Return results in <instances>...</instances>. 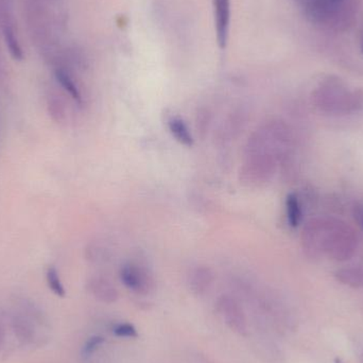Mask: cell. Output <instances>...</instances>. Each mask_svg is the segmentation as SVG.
<instances>
[{"label": "cell", "mask_w": 363, "mask_h": 363, "mask_svg": "<svg viewBox=\"0 0 363 363\" xmlns=\"http://www.w3.org/2000/svg\"><path fill=\"white\" fill-rule=\"evenodd\" d=\"M47 326L40 309L30 301L21 298L17 309L11 315V328L19 342L25 345H38L43 340L40 332Z\"/></svg>", "instance_id": "6da1fadb"}, {"label": "cell", "mask_w": 363, "mask_h": 363, "mask_svg": "<svg viewBox=\"0 0 363 363\" xmlns=\"http://www.w3.org/2000/svg\"><path fill=\"white\" fill-rule=\"evenodd\" d=\"M306 14L313 23L340 29L349 23L350 11L345 0H303Z\"/></svg>", "instance_id": "7a4b0ae2"}, {"label": "cell", "mask_w": 363, "mask_h": 363, "mask_svg": "<svg viewBox=\"0 0 363 363\" xmlns=\"http://www.w3.org/2000/svg\"><path fill=\"white\" fill-rule=\"evenodd\" d=\"M277 159L264 152H245V161L239 172L241 183L247 187H259L272 178Z\"/></svg>", "instance_id": "3957f363"}, {"label": "cell", "mask_w": 363, "mask_h": 363, "mask_svg": "<svg viewBox=\"0 0 363 363\" xmlns=\"http://www.w3.org/2000/svg\"><path fill=\"white\" fill-rule=\"evenodd\" d=\"M218 313L232 332L241 337L249 336V320L238 298L228 294L220 296L216 303Z\"/></svg>", "instance_id": "277c9868"}, {"label": "cell", "mask_w": 363, "mask_h": 363, "mask_svg": "<svg viewBox=\"0 0 363 363\" xmlns=\"http://www.w3.org/2000/svg\"><path fill=\"white\" fill-rule=\"evenodd\" d=\"M119 275L123 285L135 294H147L152 289V277L147 269L140 264L132 262L123 264Z\"/></svg>", "instance_id": "5b68a950"}, {"label": "cell", "mask_w": 363, "mask_h": 363, "mask_svg": "<svg viewBox=\"0 0 363 363\" xmlns=\"http://www.w3.org/2000/svg\"><path fill=\"white\" fill-rule=\"evenodd\" d=\"M258 336L254 339V350L258 357L267 363H285V355L279 345L273 341L271 333L256 330Z\"/></svg>", "instance_id": "8992f818"}, {"label": "cell", "mask_w": 363, "mask_h": 363, "mask_svg": "<svg viewBox=\"0 0 363 363\" xmlns=\"http://www.w3.org/2000/svg\"><path fill=\"white\" fill-rule=\"evenodd\" d=\"M86 289L96 300L104 304H114L118 301L119 292L114 284L104 275H93L87 279Z\"/></svg>", "instance_id": "52a82bcc"}, {"label": "cell", "mask_w": 363, "mask_h": 363, "mask_svg": "<svg viewBox=\"0 0 363 363\" xmlns=\"http://www.w3.org/2000/svg\"><path fill=\"white\" fill-rule=\"evenodd\" d=\"M213 4L218 44L220 48L224 49L228 44V30H230V0H213Z\"/></svg>", "instance_id": "ba28073f"}, {"label": "cell", "mask_w": 363, "mask_h": 363, "mask_svg": "<svg viewBox=\"0 0 363 363\" xmlns=\"http://www.w3.org/2000/svg\"><path fill=\"white\" fill-rule=\"evenodd\" d=\"M215 274L207 266H198L192 269L188 277V285L194 296H203L213 287Z\"/></svg>", "instance_id": "9c48e42d"}, {"label": "cell", "mask_w": 363, "mask_h": 363, "mask_svg": "<svg viewBox=\"0 0 363 363\" xmlns=\"http://www.w3.org/2000/svg\"><path fill=\"white\" fill-rule=\"evenodd\" d=\"M247 113L245 110H236L230 114L220 127L218 136L222 143L230 142L242 132L247 125Z\"/></svg>", "instance_id": "30bf717a"}, {"label": "cell", "mask_w": 363, "mask_h": 363, "mask_svg": "<svg viewBox=\"0 0 363 363\" xmlns=\"http://www.w3.org/2000/svg\"><path fill=\"white\" fill-rule=\"evenodd\" d=\"M55 80L57 81L62 89L74 99V102L82 106L83 104V96L81 93L80 87L74 81V77L70 74L66 68L62 67V66H57L55 69Z\"/></svg>", "instance_id": "8fae6325"}, {"label": "cell", "mask_w": 363, "mask_h": 363, "mask_svg": "<svg viewBox=\"0 0 363 363\" xmlns=\"http://www.w3.org/2000/svg\"><path fill=\"white\" fill-rule=\"evenodd\" d=\"M47 112L53 123L62 125L67 118V106L65 100L57 93H50L47 96Z\"/></svg>", "instance_id": "7c38bea8"}, {"label": "cell", "mask_w": 363, "mask_h": 363, "mask_svg": "<svg viewBox=\"0 0 363 363\" xmlns=\"http://www.w3.org/2000/svg\"><path fill=\"white\" fill-rule=\"evenodd\" d=\"M4 42H6L11 57L16 60V61H23V50L21 48V42H19L18 38H17L14 26L12 25V23L9 19H6L4 25Z\"/></svg>", "instance_id": "4fadbf2b"}, {"label": "cell", "mask_w": 363, "mask_h": 363, "mask_svg": "<svg viewBox=\"0 0 363 363\" xmlns=\"http://www.w3.org/2000/svg\"><path fill=\"white\" fill-rule=\"evenodd\" d=\"M169 125L170 132L174 136L179 143L186 147L194 146V138L188 129L187 125L184 123L183 119L181 118H172L168 123Z\"/></svg>", "instance_id": "5bb4252c"}, {"label": "cell", "mask_w": 363, "mask_h": 363, "mask_svg": "<svg viewBox=\"0 0 363 363\" xmlns=\"http://www.w3.org/2000/svg\"><path fill=\"white\" fill-rule=\"evenodd\" d=\"M286 213L289 225L292 228H298L302 221V206L296 194H289L286 198Z\"/></svg>", "instance_id": "9a60e30c"}, {"label": "cell", "mask_w": 363, "mask_h": 363, "mask_svg": "<svg viewBox=\"0 0 363 363\" xmlns=\"http://www.w3.org/2000/svg\"><path fill=\"white\" fill-rule=\"evenodd\" d=\"M46 281L49 289L59 296V298H65L66 290L62 283L61 277H60L59 271L55 266H49L46 270Z\"/></svg>", "instance_id": "2e32d148"}, {"label": "cell", "mask_w": 363, "mask_h": 363, "mask_svg": "<svg viewBox=\"0 0 363 363\" xmlns=\"http://www.w3.org/2000/svg\"><path fill=\"white\" fill-rule=\"evenodd\" d=\"M85 257L93 264H104L110 258V253L102 245L91 243L85 249Z\"/></svg>", "instance_id": "e0dca14e"}, {"label": "cell", "mask_w": 363, "mask_h": 363, "mask_svg": "<svg viewBox=\"0 0 363 363\" xmlns=\"http://www.w3.org/2000/svg\"><path fill=\"white\" fill-rule=\"evenodd\" d=\"M337 279L345 285L358 288L363 286V272L359 270H341L337 273Z\"/></svg>", "instance_id": "ac0fdd59"}, {"label": "cell", "mask_w": 363, "mask_h": 363, "mask_svg": "<svg viewBox=\"0 0 363 363\" xmlns=\"http://www.w3.org/2000/svg\"><path fill=\"white\" fill-rule=\"evenodd\" d=\"M104 343H106V338H104V337L100 336V335L91 336V338L87 339L84 345H83L81 355H82V357L85 358V359L91 357Z\"/></svg>", "instance_id": "d6986e66"}, {"label": "cell", "mask_w": 363, "mask_h": 363, "mask_svg": "<svg viewBox=\"0 0 363 363\" xmlns=\"http://www.w3.org/2000/svg\"><path fill=\"white\" fill-rule=\"evenodd\" d=\"M112 333L117 338L125 339H136L138 338V328L133 324L128 323H117L112 328Z\"/></svg>", "instance_id": "ffe728a7"}, {"label": "cell", "mask_w": 363, "mask_h": 363, "mask_svg": "<svg viewBox=\"0 0 363 363\" xmlns=\"http://www.w3.org/2000/svg\"><path fill=\"white\" fill-rule=\"evenodd\" d=\"M211 115L207 110H200L196 117V127L201 138H204L211 125Z\"/></svg>", "instance_id": "44dd1931"}, {"label": "cell", "mask_w": 363, "mask_h": 363, "mask_svg": "<svg viewBox=\"0 0 363 363\" xmlns=\"http://www.w3.org/2000/svg\"><path fill=\"white\" fill-rule=\"evenodd\" d=\"M4 340H6V330H4V324L0 322V351L4 347Z\"/></svg>", "instance_id": "7402d4cb"}, {"label": "cell", "mask_w": 363, "mask_h": 363, "mask_svg": "<svg viewBox=\"0 0 363 363\" xmlns=\"http://www.w3.org/2000/svg\"><path fill=\"white\" fill-rule=\"evenodd\" d=\"M359 359H360V362L363 363V347H362V352H360Z\"/></svg>", "instance_id": "603a6c76"}, {"label": "cell", "mask_w": 363, "mask_h": 363, "mask_svg": "<svg viewBox=\"0 0 363 363\" xmlns=\"http://www.w3.org/2000/svg\"><path fill=\"white\" fill-rule=\"evenodd\" d=\"M362 51H363V35H362Z\"/></svg>", "instance_id": "cb8c5ba5"}]
</instances>
